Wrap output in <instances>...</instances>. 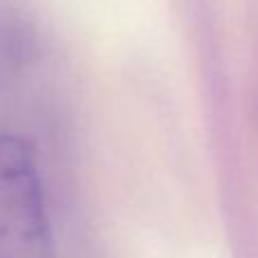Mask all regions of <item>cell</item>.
Instances as JSON below:
<instances>
[{
    "mask_svg": "<svg viewBox=\"0 0 258 258\" xmlns=\"http://www.w3.org/2000/svg\"><path fill=\"white\" fill-rule=\"evenodd\" d=\"M0 258H52L34 147L16 134H0Z\"/></svg>",
    "mask_w": 258,
    "mask_h": 258,
    "instance_id": "1",
    "label": "cell"
}]
</instances>
